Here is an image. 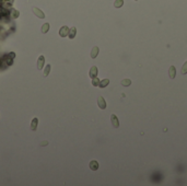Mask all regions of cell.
Masks as SVG:
<instances>
[{
  "instance_id": "cell-1",
  "label": "cell",
  "mask_w": 187,
  "mask_h": 186,
  "mask_svg": "<svg viewBox=\"0 0 187 186\" xmlns=\"http://www.w3.org/2000/svg\"><path fill=\"white\" fill-rule=\"evenodd\" d=\"M32 11L34 12V14L37 16V18H39V19H44L45 18V14H44V12L42 10H39L38 8H32Z\"/></svg>"
},
{
  "instance_id": "cell-2",
  "label": "cell",
  "mask_w": 187,
  "mask_h": 186,
  "mask_svg": "<svg viewBox=\"0 0 187 186\" xmlns=\"http://www.w3.org/2000/svg\"><path fill=\"white\" fill-rule=\"evenodd\" d=\"M44 63H45V57L42 55V56H39L38 59H37V69H38V70L43 69Z\"/></svg>"
},
{
  "instance_id": "cell-3",
  "label": "cell",
  "mask_w": 187,
  "mask_h": 186,
  "mask_svg": "<svg viewBox=\"0 0 187 186\" xmlns=\"http://www.w3.org/2000/svg\"><path fill=\"white\" fill-rule=\"evenodd\" d=\"M97 104H99V107L101 110L106 109V102H105V100H104L103 96H99V99H97Z\"/></svg>"
},
{
  "instance_id": "cell-4",
  "label": "cell",
  "mask_w": 187,
  "mask_h": 186,
  "mask_svg": "<svg viewBox=\"0 0 187 186\" xmlns=\"http://www.w3.org/2000/svg\"><path fill=\"white\" fill-rule=\"evenodd\" d=\"M111 122H112V125H113L114 128H118L119 127V122H118V118L116 115H111Z\"/></svg>"
},
{
  "instance_id": "cell-5",
  "label": "cell",
  "mask_w": 187,
  "mask_h": 186,
  "mask_svg": "<svg viewBox=\"0 0 187 186\" xmlns=\"http://www.w3.org/2000/svg\"><path fill=\"white\" fill-rule=\"evenodd\" d=\"M68 34H69V27L68 26H62L61 29L59 30V35L61 37L68 36Z\"/></svg>"
},
{
  "instance_id": "cell-6",
  "label": "cell",
  "mask_w": 187,
  "mask_h": 186,
  "mask_svg": "<svg viewBox=\"0 0 187 186\" xmlns=\"http://www.w3.org/2000/svg\"><path fill=\"white\" fill-rule=\"evenodd\" d=\"M89 76H90L91 78H95V77H97V67H95V66L91 67L90 72H89Z\"/></svg>"
},
{
  "instance_id": "cell-7",
  "label": "cell",
  "mask_w": 187,
  "mask_h": 186,
  "mask_svg": "<svg viewBox=\"0 0 187 186\" xmlns=\"http://www.w3.org/2000/svg\"><path fill=\"white\" fill-rule=\"evenodd\" d=\"M89 166H90V169H91L92 171H96L97 169H99V162L95 161V160H93V161L90 162Z\"/></svg>"
},
{
  "instance_id": "cell-8",
  "label": "cell",
  "mask_w": 187,
  "mask_h": 186,
  "mask_svg": "<svg viewBox=\"0 0 187 186\" xmlns=\"http://www.w3.org/2000/svg\"><path fill=\"white\" fill-rule=\"evenodd\" d=\"M169 76L171 79H174L175 76H176V69H175L174 66H171L170 69H169Z\"/></svg>"
},
{
  "instance_id": "cell-9",
  "label": "cell",
  "mask_w": 187,
  "mask_h": 186,
  "mask_svg": "<svg viewBox=\"0 0 187 186\" xmlns=\"http://www.w3.org/2000/svg\"><path fill=\"white\" fill-rule=\"evenodd\" d=\"M37 124H38V118H37V117H34V118L32 119V123H31V129L33 131H35L37 129Z\"/></svg>"
},
{
  "instance_id": "cell-10",
  "label": "cell",
  "mask_w": 187,
  "mask_h": 186,
  "mask_svg": "<svg viewBox=\"0 0 187 186\" xmlns=\"http://www.w3.org/2000/svg\"><path fill=\"white\" fill-rule=\"evenodd\" d=\"M99 47L97 46H94L92 48V50H91V58H96V56L99 55Z\"/></svg>"
},
{
  "instance_id": "cell-11",
  "label": "cell",
  "mask_w": 187,
  "mask_h": 186,
  "mask_svg": "<svg viewBox=\"0 0 187 186\" xmlns=\"http://www.w3.org/2000/svg\"><path fill=\"white\" fill-rule=\"evenodd\" d=\"M76 34H77V29L76 27H71V29L69 30V34H68V36L70 37V38H74V37H76Z\"/></svg>"
},
{
  "instance_id": "cell-12",
  "label": "cell",
  "mask_w": 187,
  "mask_h": 186,
  "mask_svg": "<svg viewBox=\"0 0 187 186\" xmlns=\"http://www.w3.org/2000/svg\"><path fill=\"white\" fill-rule=\"evenodd\" d=\"M108 83H109V80L108 79H104V80H102V81H100L99 87L100 88H105V87L108 86Z\"/></svg>"
},
{
  "instance_id": "cell-13",
  "label": "cell",
  "mask_w": 187,
  "mask_h": 186,
  "mask_svg": "<svg viewBox=\"0 0 187 186\" xmlns=\"http://www.w3.org/2000/svg\"><path fill=\"white\" fill-rule=\"evenodd\" d=\"M48 30H49V23H44L43 26H42V33L45 34V33L48 32Z\"/></svg>"
},
{
  "instance_id": "cell-14",
  "label": "cell",
  "mask_w": 187,
  "mask_h": 186,
  "mask_svg": "<svg viewBox=\"0 0 187 186\" xmlns=\"http://www.w3.org/2000/svg\"><path fill=\"white\" fill-rule=\"evenodd\" d=\"M124 4V0H115V2H114V7L115 8H120V7H123Z\"/></svg>"
},
{
  "instance_id": "cell-15",
  "label": "cell",
  "mask_w": 187,
  "mask_h": 186,
  "mask_svg": "<svg viewBox=\"0 0 187 186\" xmlns=\"http://www.w3.org/2000/svg\"><path fill=\"white\" fill-rule=\"evenodd\" d=\"M50 67H51L50 65H46L45 66V69H44V74H43L44 77H47L48 76V74H49V71H50Z\"/></svg>"
},
{
  "instance_id": "cell-16",
  "label": "cell",
  "mask_w": 187,
  "mask_h": 186,
  "mask_svg": "<svg viewBox=\"0 0 187 186\" xmlns=\"http://www.w3.org/2000/svg\"><path fill=\"white\" fill-rule=\"evenodd\" d=\"M121 84H123L124 87H129L130 84H131V81H130L129 79H124V80H121Z\"/></svg>"
},
{
  "instance_id": "cell-17",
  "label": "cell",
  "mask_w": 187,
  "mask_h": 186,
  "mask_svg": "<svg viewBox=\"0 0 187 186\" xmlns=\"http://www.w3.org/2000/svg\"><path fill=\"white\" fill-rule=\"evenodd\" d=\"M99 84H100V80L97 79V77L92 78V86H94V87H99Z\"/></svg>"
},
{
  "instance_id": "cell-18",
  "label": "cell",
  "mask_w": 187,
  "mask_h": 186,
  "mask_svg": "<svg viewBox=\"0 0 187 186\" xmlns=\"http://www.w3.org/2000/svg\"><path fill=\"white\" fill-rule=\"evenodd\" d=\"M181 74H187V62L183 65V67H182V70H181Z\"/></svg>"
},
{
  "instance_id": "cell-19",
  "label": "cell",
  "mask_w": 187,
  "mask_h": 186,
  "mask_svg": "<svg viewBox=\"0 0 187 186\" xmlns=\"http://www.w3.org/2000/svg\"><path fill=\"white\" fill-rule=\"evenodd\" d=\"M19 14H20V13H19V11H17V10H13V18H18Z\"/></svg>"
},
{
  "instance_id": "cell-20",
  "label": "cell",
  "mask_w": 187,
  "mask_h": 186,
  "mask_svg": "<svg viewBox=\"0 0 187 186\" xmlns=\"http://www.w3.org/2000/svg\"><path fill=\"white\" fill-rule=\"evenodd\" d=\"M47 141H43V142H41V146H45V145H47Z\"/></svg>"
},
{
  "instance_id": "cell-21",
  "label": "cell",
  "mask_w": 187,
  "mask_h": 186,
  "mask_svg": "<svg viewBox=\"0 0 187 186\" xmlns=\"http://www.w3.org/2000/svg\"><path fill=\"white\" fill-rule=\"evenodd\" d=\"M136 1H137V0H136Z\"/></svg>"
}]
</instances>
